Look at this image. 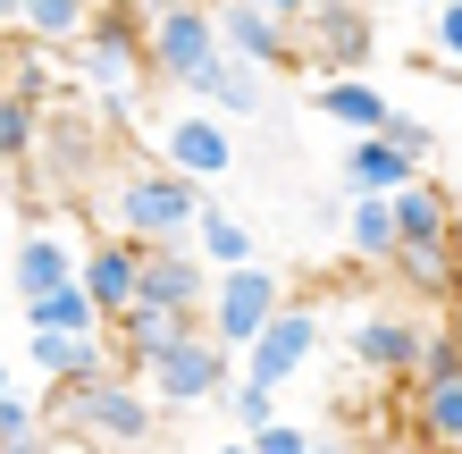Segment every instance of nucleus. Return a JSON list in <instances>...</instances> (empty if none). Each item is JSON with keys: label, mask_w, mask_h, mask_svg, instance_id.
<instances>
[{"label": "nucleus", "mask_w": 462, "mask_h": 454, "mask_svg": "<svg viewBox=\"0 0 462 454\" xmlns=\"http://www.w3.org/2000/svg\"><path fill=\"white\" fill-rule=\"evenodd\" d=\"M311 454H353V446H337V438H311Z\"/></svg>", "instance_id": "33"}, {"label": "nucleus", "mask_w": 462, "mask_h": 454, "mask_svg": "<svg viewBox=\"0 0 462 454\" xmlns=\"http://www.w3.org/2000/svg\"><path fill=\"white\" fill-rule=\"evenodd\" d=\"M311 110H319V118H337L345 135H378L395 101L378 93L370 76H319V85H311Z\"/></svg>", "instance_id": "18"}, {"label": "nucleus", "mask_w": 462, "mask_h": 454, "mask_svg": "<svg viewBox=\"0 0 462 454\" xmlns=\"http://www.w3.org/2000/svg\"><path fill=\"white\" fill-rule=\"evenodd\" d=\"M412 421H420V438L438 446V454H454L462 446V379H420Z\"/></svg>", "instance_id": "22"}, {"label": "nucleus", "mask_w": 462, "mask_h": 454, "mask_svg": "<svg viewBox=\"0 0 462 454\" xmlns=\"http://www.w3.org/2000/svg\"><path fill=\"white\" fill-rule=\"evenodd\" d=\"M311 354H319V311L311 303H278L253 337L236 345V379L286 387V379H303V370H311Z\"/></svg>", "instance_id": "7"}, {"label": "nucleus", "mask_w": 462, "mask_h": 454, "mask_svg": "<svg viewBox=\"0 0 462 454\" xmlns=\"http://www.w3.org/2000/svg\"><path fill=\"white\" fill-rule=\"evenodd\" d=\"M25 362L42 379H93L110 370V329H25Z\"/></svg>", "instance_id": "16"}, {"label": "nucleus", "mask_w": 462, "mask_h": 454, "mask_svg": "<svg viewBox=\"0 0 462 454\" xmlns=\"http://www.w3.org/2000/svg\"><path fill=\"white\" fill-rule=\"evenodd\" d=\"M387 270H403L412 286H429V295H454V245H395Z\"/></svg>", "instance_id": "26"}, {"label": "nucleus", "mask_w": 462, "mask_h": 454, "mask_svg": "<svg viewBox=\"0 0 462 454\" xmlns=\"http://www.w3.org/2000/svg\"><path fill=\"white\" fill-rule=\"evenodd\" d=\"M210 270L194 261V245H143V270H134V303L143 311H194L202 320Z\"/></svg>", "instance_id": "12"}, {"label": "nucleus", "mask_w": 462, "mask_h": 454, "mask_svg": "<svg viewBox=\"0 0 462 454\" xmlns=\"http://www.w3.org/2000/svg\"><path fill=\"white\" fill-rule=\"evenodd\" d=\"M42 421H60L76 446L93 454H152L160 446V404L143 379L126 370H93V379H60V404H42Z\"/></svg>", "instance_id": "1"}, {"label": "nucleus", "mask_w": 462, "mask_h": 454, "mask_svg": "<svg viewBox=\"0 0 462 454\" xmlns=\"http://www.w3.org/2000/svg\"><path fill=\"white\" fill-rule=\"evenodd\" d=\"M420 9H429V0H420Z\"/></svg>", "instance_id": "38"}, {"label": "nucleus", "mask_w": 462, "mask_h": 454, "mask_svg": "<svg viewBox=\"0 0 462 454\" xmlns=\"http://www.w3.org/2000/svg\"><path fill=\"white\" fill-rule=\"evenodd\" d=\"M294 42L311 51L319 76H362L370 51H378V25H370L362 0H311V9L294 17Z\"/></svg>", "instance_id": "9"}, {"label": "nucleus", "mask_w": 462, "mask_h": 454, "mask_svg": "<svg viewBox=\"0 0 462 454\" xmlns=\"http://www.w3.org/2000/svg\"><path fill=\"white\" fill-rule=\"evenodd\" d=\"M134 270H143V245L118 236V227H93L85 245H76V286H85V303H93L101 320L134 303Z\"/></svg>", "instance_id": "10"}, {"label": "nucleus", "mask_w": 462, "mask_h": 454, "mask_svg": "<svg viewBox=\"0 0 462 454\" xmlns=\"http://www.w3.org/2000/svg\"><path fill=\"white\" fill-rule=\"evenodd\" d=\"M68 278H76V236H68V227H25L17 253H9L17 303H25V295H51V286H68Z\"/></svg>", "instance_id": "17"}, {"label": "nucleus", "mask_w": 462, "mask_h": 454, "mask_svg": "<svg viewBox=\"0 0 462 454\" xmlns=\"http://www.w3.org/2000/svg\"><path fill=\"white\" fill-rule=\"evenodd\" d=\"M185 245H194L202 270H236V261H253V227H244L227 202H202L194 227H185Z\"/></svg>", "instance_id": "20"}, {"label": "nucleus", "mask_w": 462, "mask_h": 454, "mask_svg": "<svg viewBox=\"0 0 462 454\" xmlns=\"http://www.w3.org/2000/svg\"><path fill=\"white\" fill-rule=\"evenodd\" d=\"M210 454H244V438H227V446H210Z\"/></svg>", "instance_id": "36"}, {"label": "nucleus", "mask_w": 462, "mask_h": 454, "mask_svg": "<svg viewBox=\"0 0 462 454\" xmlns=\"http://www.w3.org/2000/svg\"><path fill=\"white\" fill-rule=\"evenodd\" d=\"M68 60H76V85L93 101H134L143 93V17L126 0H93L76 42H68Z\"/></svg>", "instance_id": "2"}, {"label": "nucleus", "mask_w": 462, "mask_h": 454, "mask_svg": "<svg viewBox=\"0 0 462 454\" xmlns=\"http://www.w3.org/2000/svg\"><path fill=\"white\" fill-rule=\"evenodd\" d=\"M429 51H438V85L462 68V0H429Z\"/></svg>", "instance_id": "29"}, {"label": "nucleus", "mask_w": 462, "mask_h": 454, "mask_svg": "<svg viewBox=\"0 0 462 454\" xmlns=\"http://www.w3.org/2000/svg\"><path fill=\"white\" fill-rule=\"evenodd\" d=\"M25 329H101V311L85 303V286H51V295H25Z\"/></svg>", "instance_id": "25"}, {"label": "nucleus", "mask_w": 462, "mask_h": 454, "mask_svg": "<svg viewBox=\"0 0 462 454\" xmlns=\"http://www.w3.org/2000/svg\"><path fill=\"white\" fill-rule=\"evenodd\" d=\"M420 337H429V329H420L412 311H353L345 354H353V370H370V379H412Z\"/></svg>", "instance_id": "11"}, {"label": "nucleus", "mask_w": 462, "mask_h": 454, "mask_svg": "<svg viewBox=\"0 0 462 454\" xmlns=\"http://www.w3.org/2000/svg\"><path fill=\"white\" fill-rule=\"evenodd\" d=\"M185 101H202V110H219V118H253L261 110V68L253 60H236V51H210V60L194 68V76H185V85H177Z\"/></svg>", "instance_id": "15"}, {"label": "nucleus", "mask_w": 462, "mask_h": 454, "mask_svg": "<svg viewBox=\"0 0 462 454\" xmlns=\"http://www.w3.org/2000/svg\"><path fill=\"white\" fill-rule=\"evenodd\" d=\"M126 9L143 17V76H160V85H185L219 51V25L202 0H126Z\"/></svg>", "instance_id": "5"}, {"label": "nucleus", "mask_w": 462, "mask_h": 454, "mask_svg": "<svg viewBox=\"0 0 462 454\" xmlns=\"http://www.w3.org/2000/svg\"><path fill=\"white\" fill-rule=\"evenodd\" d=\"M134 379H143V395H152V404L194 412V404H210V395L236 379V354H227V345L210 337V329H185L177 345H160V354L134 370Z\"/></svg>", "instance_id": "4"}, {"label": "nucleus", "mask_w": 462, "mask_h": 454, "mask_svg": "<svg viewBox=\"0 0 462 454\" xmlns=\"http://www.w3.org/2000/svg\"><path fill=\"white\" fill-rule=\"evenodd\" d=\"M378 135L412 160V169H438V152H446V135H438L429 118H412V110H387V126H378Z\"/></svg>", "instance_id": "28"}, {"label": "nucleus", "mask_w": 462, "mask_h": 454, "mask_svg": "<svg viewBox=\"0 0 462 454\" xmlns=\"http://www.w3.org/2000/svg\"><path fill=\"white\" fill-rule=\"evenodd\" d=\"M244 454H311V430H294L286 412H269L253 438H244Z\"/></svg>", "instance_id": "31"}, {"label": "nucleus", "mask_w": 462, "mask_h": 454, "mask_svg": "<svg viewBox=\"0 0 462 454\" xmlns=\"http://www.w3.org/2000/svg\"><path fill=\"white\" fill-rule=\"evenodd\" d=\"M0 387H17V379H9V362H0Z\"/></svg>", "instance_id": "37"}, {"label": "nucleus", "mask_w": 462, "mask_h": 454, "mask_svg": "<svg viewBox=\"0 0 462 454\" xmlns=\"http://www.w3.org/2000/svg\"><path fill=\"white\" fill-rule=\"evenodd\" d=\"M387 219H395V245H454V194L446 177H403L387 194Z\"/></svg>", "instance_id": "14"}, {"label": "nucleus", "mask_w": 462, "mask_h": 454, "mask_svg": "<svg viewBox=\"0 0 462 454\" xmlns=\"http://www.w3.org/2000/svg\"><path fill=\"white\" fill-rule=\"evenodd\" d=\"M210 25H219V51H236V60H253V68H286L294 60V25L269 17L261 0H219Z\"/></svg>", "instance_id": "13"}, {"label": "nucleus", "mask_w": 462, "mask_h": 454, "mask_svg": "<svg viewBox=\"0 0 462 454\" xmlns=\"http://www.w3.org/2000/svg\"><path fill=\"white\" fill-rule=\"evenodd\" d=\"M210 404H227V430H236V438H253L261 421L278 412V387H253V379H227L219 395H210Z\"/></svg>", "instance_id": "27"}, {"label": "nucleus", "mask_w": 462, "mask_h": 454, "mask_svg": "<svg viewBox=\"0 0 462 454\" xmlns=\"http://www.w3.org/2000/svg\"><path fill=\"white\" fill-rule=\"evenodd\" d=\"M403 177H420V169H412L387 135H353L345 160H337V185H345V194H395Z\"/></svg>", "instance_id": "19"}, {"label": "nucleus", "mask_w": 462, "mask_h": 454, "mask_svg": "<svg viewBox=\"0 0 462 454\" xmlns=\"http://www.w3.org/2000/svg\"><path fill=\"white\" fill-rule=\"evenodd\" d=\"M345 253H353V261H370V270H387V261H395L387 194H353V210H345Z\"/></svg>", "instance_id": "21"}, {"label": "nucleus", "mask_w": 462, "mask_h": 454, "mask_svg": "<svg viewBox=\"0 0 462 454\" xmlns=\"http://www.w3.org/2000/svg\"><path fill=\"white\" fill-rule=\"evenodd\" d=\"M261 9H269V17H286V25H294V17H303V9H311V0H261Z\"/></svg>", "instance_id": "32"}, {"label": "nucleus", "mask_w": 462, "mask_h": 454, "mask_svg": "<svg viewBox=\"0 0 462 454\" xmlns=\"http://www.w3.org/2000/svg\"><path fill=\"white\" fill-rule=\"evenodd\" d=\"M9 25H17V0H0V34H9Z\"/></svg>", "instance_id": "34"}, {"label": "nucleus", "mask_w": 462, "mask_h": 454, "mask_svg": "<svg viewBox=\"0 0 462 454\" xmlns=\"http://www.w3.org/2000/svg\"><path fill=\"white\" fill-rule=\"evenodd\" d=\"M194 210H202V185H185V177H169L152 160V169H126L110 185V219H101V227L134 236V245H185Z\"/></svg>", "instance_id": "3"}, {"label": "nucleus", "mask_w": 462, "mask_h": 454, "mask_svg": "<svg viewBox=\"0 0 462 454\" xmlns=\"http://www.w3.org/2000/svg\"><path fill=\"white\" fill-rule=\"evenodd\" d=\"M34 152H42V110L0 85V169H25Z\"/></svg>", "instance_id": "24"}, {"label": "nucleus", "mask_w": 462, "mask_h": 454, "mask_svg": "<svg viewBox=\"0 0 462 454\" xmlns=\"http://www.w3.org/2000/svg\"><path fill=\"white\" fill-rule=\"evenodd\" d=\"M278 303H286V278H278V270H269V261L253 253V261H236V270H210L202 329H210V337H219L227 354H236V345L253 337V329H261V320L278 311Z\"/></svg>", "instance_id": "8"}, {"label": "nucleus", "mask_w": 462, "mask_h": 454, "mask_svg": "<svg viewBox=\"0 0 462 454\" xmlns=\"http://www.w3.org/2000/svg\"><path fill=\"white\" fill-rule=\"evenodd\" d=\"M152 152H160V169L185 177V185H227L236 169V144H227V118L219 110H202V101H185V110H160L152 118Z\"/></svg>", "instance_id": "6"}, {"label": "nucleus", "mask_w": 462, "mask_h": 454, "mask_svg": "<svg viewBox=\"0 0 462 454\" xmlns=\"http://www.w3.org/2000/svg\"><path fill=\"white\" fill-rule=\"evenodd\" d=\"M34 438H51L42 430V404L17 395V387H0V454H17V446H34Z\"/></svg>", "instance_id": "30"}, {"label": "nucleus", "mask_w": 462, "mask_h": 454, "mask_svg": "<svg viewBox=\"0 0 462 454\" xmlns=\"http://www.w3.org/2000/svg\"><path fill=\"white\" fill-rule=\"evenodd\" d=\"M85 9H93V0H17V25H9V34L42 42V51H68L76 25H85Z\"/></svg>", "instance_id": "23"}, {"label": "nucleus", "mask_w": 462, "mask_h": 454, "mask_svg": "<svg viewBox=\"0 0 462 454\" xmlns=\"http://www.w3.org/2000/svg\"><path fill=\"white\" fill-rule=\"evenodd\" d=\"M17 454H60V446H51V438H34V446H17Z\"/></svg>", "instance_id": "35"}]
</instances>
